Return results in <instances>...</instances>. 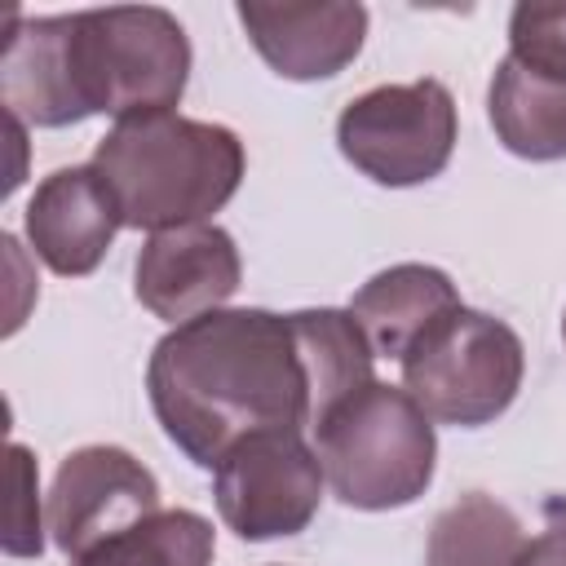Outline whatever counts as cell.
Segmentation results:
<instances>
[{"label":"cell","mask_w":566,"mask_h":566,"mask_svg":"<svg viewBox=\"0 0 566 566\" xmlns=\"http://www.w3.org/2000/svg\"><path fill=\"white\" fill-rule=\"evenodd\" d=\"M323 464L301 429H261L234 442L212 469V500L226 522L248 544L301 535L323 500Z\"/></svg>","instance_id":"7"},{"label":"cell","mask_w":566,"mask_h":566,"mask_svg":"<svg viewBox=\"0 0 566 566\" xmlns=\"http://www.w3.org/2000/svg\"><path fill=\"white\" fill-rule=\"evenodd\" d=\"M31 252L62 279H84L102 265V256L111 252L119 221V203L111 195V186L102 181V172L93 164H71V168H53L27 212H22Z\"/></svg>","instance_id":"11"},{"label":"cell","mask_w":566,"mask_h":566,"mask_svg":"<svg viewBox=\"0 0 566 566\" xmlns=\"http://www.w3.org/2000/svg\"><path fill=\"white\" fill-rule=\"evenodd\" d=\"M150 513H159L155 473L115 442H88L57 464L44 526L66 557H84Z\"/></svg>","instance_id":"8"},{"label":"cell","mask_w":566,"mask_h":566,"mask_svg":"<svg viewBox=\"0 0 566 566\" xmlns=\"http://www.w3.org/2000/svg\"><path fill=\"white\" fill-rule=\"evenodd\" d=\"M217 531L195 509H159L106 544L71 557V566H212Z\"/></svg>","instance_id":"16"},{"label":"cell","mask_w":566,"mask_h":566,"mask_svg":"<svg viewBox=\"0 0 566 566\" xmlns=\"http://www.w3.org/2000/svg\"><path fill=\"white\" fill-rule=\"evenodd\" d=\"M509 57L566 80V0H526L509 13Z\"/></svg>","instance_id":"17"},{"label":"cell","mask_w":566,"mask_h":566,"mask_svg":"<svg viewBox=\"0 0 566 566\" xmlns=\"http://www.w3.org/2000/svg\"><path fill=\"white\" fill-rule=\"evenodd\" d=\"M460 115L442 80L376 84L345 102L336 119L340 155L376 186H420L433 181L455 150Z\"/></svg>","instance_id":"6"},{"label":"cell","mask_w":566,"mask_h":566,"mask_svg":"<svg viewBox=\"0 0 566 566\" xmlns=\"http://www.w3.org/2000/svg\"><path fill=\"white\" fill-rule=\"evenodd\" d=\"M526 566H566V522L526 539Z\"/></svg>","instance_id":"19"},{"label":"cell","mask_w":566,"mask_h":566,"mask_svg":"<svg viewBox=\"0 0 566 566\" xmlns=\"http://www.w3.org/2000/svg\"><path fill=\"white\" fill-rule=\"evenodd\" d=\"M239 279H243L239 248H234L230 230H221L212 221L150 234L133 265L137 301L172 327L190 323L208 310H221L239 292Z\"/></svg>","instance_id":"9"},{"label":"cell","mask_w":566,"mask_h":566,"mask_svg":"<svg viewBox=\"0 0 566 566\" xmlns=\"http://www.w3.org/2000/svg\"><path fill=\"white\" fill-rule=\"evenodd\" d=\"M146 394L168 442L199 469L261 429H314V376L296 314L208 310L177 323L146 363Z\"/></svg>","instance_id":"1"},{"label":"cell","mask_w":566,"mask_h":566,"mask_svg":"<svg viewBox=\"0 0 566 566\" xmlns=\"http://www.w3.org/2000/svg\"><path fill=\"white\" fill-rule=\"evenodd\" d=\"M424 566H526V531L509 504L469 491L433 517Z\"/></svg>","instance_id":"15"},{"label":"cell","mask_w":566,"mask_h":566,"mask_svg":"<svg viewBox=\"0 0 566 566\" xmlns=\"http://www.w3.org/2000/svg\"><path fill=\"white\" fill-rule=\"evenodd\" d=\"M455 305H464V301H460L447 270L424 265V261H402V265H389V270L371 274L354 292L349 314L358 318L376 358H398L402 363V354Z\"/></svg>","instance_id":"13"},{"label":"cell","mask_w":566,"mask_h":566,"mask_svg":"<svg viewBox=\"0 0 566 566\" xmlns=\"http://www.w3.org/2000/svg\"><path fill=\"white\" fill-rule=\"evenodd\" d=\"M562 340H566V314H562Z\"/></svg>","instance_id":"20"},{"label":"cell","mask_w":566,"mask_h":566,"mask_svg":"<svg viewBox=\"0 0 566 566\" xmlns=\"http://www.w3.org/2000/svg\"><path fill=\"white\" fill-rule=\"evenodd\" d=\"M398 367L402 389L429 420L478 429L513 407L526 376V349L504 318L455 305L402 354Z\"/></svg>","instance_id":"5"},{"label":"cell","mask_w":566,"mask_h":566,"mask_svg":"<svg viewBox=\"0 0 566 566\" xmlns=\"http://www.w3.org/2000/svg\"><path fill=\"white\" fill-rule=\"evenodd\" d=\"M66 53L84 115L172 111L190 80V35L159 4L66 13Z\"/></svg>","instance_id":"4"},{"label":"cell","mask_w":566,"mask_h":566,"mask_svg":"<svg viewBox=\"0 0 566 566\" xmlns=\"http://www.w3.org/2000/svg\"><path fill=\"white\" fill-rule=\"evenodd\" d=\"M44 522H40V473L22 442L9 447V513H4V553L9 557H40L44 553Z\"/></svg>","instance_id":"18"},{"label":"cell","mask_w":566,"mask_h":566,"mask_svg":"<svg viewBox=\"0 0 566 566\" xmlns=\"http://www.w3.org/2000/svg\"><path fill=\"white\" fill-rule=\"evenodd\" d=\"M243 142L234 128L150 111L115 119L93 146V168L119 203L128 230H177L221 212L243 181Z\"/></svg>","instance_id":"2"},{"label":"cell","mask_w":566,"mask_h":566,"mask_svg":"<svg viewBox=\"0 0 566 566\" xmlns=\"http://www.w3.org/2000/svg\"><path fill=\"white\" fill-rule=\"evenodd\" d=\"M239 22L265 66L283 80L310 84L340 75L367 40V9L354 0H318V4H265L243 0Z\"/></svg>","instance_id":"10"},{"label":"cell","mask_w":566,"mask_h":566,"mask_svg":"<svg viewBox=\"0 0 566 566\" xmlns=\"http://www.w3.org/2000/svg\"><path fill=\"white\" fill-rule=\"evenodd\" d=\"M0 102L4 115L35 124V128H66L88 119L66 53V13L22 18L4 31L0 49Z\"/></svg>","instance_id":"12"},{"label":"cell","mask_w":566,"mask_h":566,"mask_svg":"<svg viewBox=\"0 0 566 566\" xmlns=\"http://www.w3.org/2000/svg\"><path fill=\"white\" fill-rule=\"evenodd\" d=\"M314 451L345 509L385 513L416 504L438 469V433L424 407L385 380H367L314 424Z\"/></svg>","instance_id":"3"},{"label":"cell","mask_w":566,"mask_h":566,"mask_svg":"<svg viewBox=\"0 0 566 566\" xmlns=\"http://www.w3.org/2000/svg\"><path fill=\"white\" fill-rule=\"evenodd\" d=\"M486 115L500 137V146L517 159H566V80L535 71L517 57H500L491 88H486Z\"/></svg>","instance_id":"14"}]
</instances>
